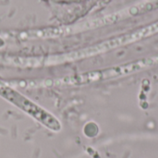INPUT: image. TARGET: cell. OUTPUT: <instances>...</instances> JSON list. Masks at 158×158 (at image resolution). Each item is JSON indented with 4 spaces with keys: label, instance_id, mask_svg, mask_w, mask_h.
I'll list each match as a JSON object with an SVG mask.
<instances>
[{
    "label": "cell",
    "instance_id": "cell-1",
    "mask_svg": "<svg viewBox=\"0 0 158 158\" xmlns=\"http://www.w3.org/2000/svg\"><path fill=\"white\" fill-rule=\"evenodd\" d=\"M0 95L30 116H31L32 118H34L36 120H38L50 130H53L55 131L60 130V123L54 116H52L44 109L35 105L30 99L26 98L24 95L20 94L19 92L10 88L2 81H0Z\"/></svg>",
    "mask_w": 158,
    "mask_h": 158
}]
</instances>
